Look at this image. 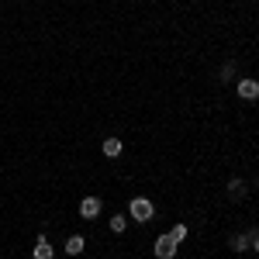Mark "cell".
<instances>
[{
  "instance_id": "cell-1",
  "label": "cell",
  "mask_w": 259,
  "mask_h": 259,
  "mask_svg": "<svg viewBox=\"0 0 259 259\" xmlns=\"http://www.w3.org/2000/svg\"><path fill=\"white\" fill-rule=\"evenodd\" d=\"M128 214L139 221V225H149V221L156 218V207H152V200H149V197H132V204H128Z\"/></svg>"
},
{
  "instance_id": "cell-2",
  "label": "cell",
  "mask_w": 259,
  "mask_h": 259,
  "mask_svg": "<svg viewBox=\"0 0 259 259\" xmlns=\"http://www.w3.org/2000/svg\"><path fill=\"white\" fill-rule=\"evenodd\" d=\"M177 249H180V245L162 232L159 239H156V245H152V256H156V259H173V256H177Z\"/></svg>"
},
{
  "instance_id": "cell-3",
  "label": "cell",
  "mask_w": 259,
  "mask_h": 259,
  "mask_svg": "<svg viewBox=\"0 0 259 259\" xmlns=\"http://www.w3.org/2000/svg\"><path fill=\"white\" fill-rule=\"evenodd\" d=\"M100 211H104L100 197H83V200H80V218H83V221H94V218H100Z\"/></svg>"
},
{
  "instance_id": "cell-4",
  "label": "cell",
  "mask_w": 259,
  "mask_h": 259,
  "mask_svg": "<svg viewBox=\"0 0 259 259\" xmlns=\"http://www.w3.org/2000/svg\"><path fill=\"white\" fill-rule=\"evenodd\" d=\"M235 90H239V97L249 100V104H252V100H259V80H252V76H242Z\"/></svg>"
},
{
  "instance_id": "cell-5",
  "label": "cell",
  "mask_w": 259,
  "mask_h": 259,
  "mask_svg": "<svg viewBox=\"0 0 259 259\" xmlns=\"http://www.w3.org/2000/svg\"><path fill=\"white\" fill-rule=\"evenodd\" d=\"M31 256H35V259H52V256H56V249H52V242L41 235V239L35 242V252H31Z\"/></svg>"
},
{
  "instance_id": "cell-6",
  "label": "cell",
  "mask_w": 259,
  "mask_h": 259,
  "mask_svg": "<svg viewBox=\"0 0 259 259\" xmlns=\"http://www.w3.org/2000/svg\"><path fill=\"white\" fill-rule=\"evenodd\" d=\"M100 149H104V156H107V159H118L124 145H121V139H104V145H100Z\"/></svg>"
},
{
  "instance_id": "cell-7",
  "label": "cell",
  "mask_w": 259,
  "mask_h": 259,
  "mask_svg": "<svg viewBox=\"0 0 259 259\" xmlns=\"http://www.w3.org/2000/svg\"><path fill=\"white\" fill-rule=\"evenodd\" d=\"M83 245H87V239H83V235H69V239H66V256H80Z\"/></svg>"
},
{
  "instance_id": "cell-8",
  "label": "cell",
  "mask_w": 259,
  "mask_h": 259,
  "mask_svg": "<svg viewBox=\"0 0 259 259\" xmlns=\"http://www.w3.org/2000/svg\"><path fill=\"white\" fill-rule=\"evenodd\" d=\"M124 228H128V218L124 214H111V232L114 235H124Z\"/></svg>"
},
{
  "instance_id": "cell-9",
  "label": "cell",
  "mask_w": 259,
  "mask_h": 259,
  "mask_svg": "<svg viewBox=\"0 0 259 259\" xmlns=\"http://www.w3.org/2000/svg\"><path fill=\"white\" fill-rule=\"evenodd\" d=\"M232 249H235V252H245V249H249V235H245V232L232 235Z\"/></svg>"
},
{
  "instance_id": "cell-10",
  "label": "cell",
  "mask_w": 259,
  "mask_h": 259,
  "mask_svg": "<svg viewBox=\"0 0 259 259\" xmlns=\"http://www.w3.org/2000/svg\"><path fill=\"white\" fill-rule=\"evenodd\" d=\"M169 239H173V242L180 245V242L187 239V225H173V228H169Z\"/></svg>"
},
{
  "instance_id": "cell-11",
  "label": "cell",
  "mask_w": 259,
  "mask_h": 259,
  "mask_svg": "<svg viewBox=\"0 0 259 259\" xmlns=\"http://www.w3.org/2000/svg\"><path fill=\"white\" fill-rule=\"evenodd\" d=\"M242 187H245V183H242V180L235 177L232 183H228V194H232V197H242Z\"/></svg>"
},
{
  "instance_id": "cell-12",
  "label": "cell",
  "mask_w": 259,
  "mask_h": 259,
  "mask_svg": "<svg viewBox=\"0 0 259 259\" xmlns=\"http://www.w3.org/2000/svg\"><path fill=\"white\" fill-rule=\"evenodd\" d=\"M232 76H235V62H225L221 66V80H232Z\"/></svg>"
},
{
  "instance_id": "cell-13",
  "label": "cell",
  "mask_w": 259,
  "mask_h": 259,
  "mask_svg": "<svg viewBox=\"0 0 259 259\" xmlns=\"http://www.w3.org/2000/svg\"><path fill=\"white\" fill-rule=\"evenodd\" d=\"M249 245H252V249L259 252V228H256V232H249Z\"/></svg>"
},
{
  "instance_id": "cell-14",
  "label": "cell",
  "mask_w": 259,
  "mask_h": 259,
  "mask_svg": "<svg viewBox=\"0 0 259 259\" xmlns=\"http://www.w3.org/2000/svg\"><path fill=\"white\" fill-rule=\"evenodd\" d=\"M256 190H259V180H256Z\"/></svg>"
}]
</instances>
